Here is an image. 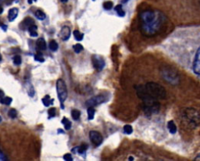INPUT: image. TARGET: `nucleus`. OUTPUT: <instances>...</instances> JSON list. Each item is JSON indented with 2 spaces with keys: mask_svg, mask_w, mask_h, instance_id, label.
<instances>
[{
  "mask_svg": "<svg viewBox=\"0 0 200 161\" xmlns=\"http://www.w3.org/2000/svg\"><path fill=\"white\" fill-rule=\"evenodd\" d=\"M18 15V9L17 8H12L11 9L9 10L8 13V19L9 21H14L16 19Z\"/></svg>",
  "mask_w": 200,
  "mask_h": 161,
  "instance_id": "1a4fd4ad",
  "label": "nucleus"
},
{
  "mask_svg": "<svg viewBox=\"0 0 200 161\" xmlns=\"http://www.w3.org/2000/svg\"><path fill=\"white\" fill-rule=\"evenodd\" d=\"M70 34H71V31H70V28L67 26H64L62 28V29L59 31V37L63 40V41H67L70 39Z\"/></svg>",
  "mask_w": 200,
  "mask_h": 161,
  "instance_id": "6e6552de",
  "label": "nucleus"
},
{
  "mask_svg": "<svg viewBox=\"0 0 200 161\" xmlns=\"http://www.w3.org/2000/svg\"><path fill=\"white\" fill-rule=\"evenodd\" d=\"M34 60H36V61H39V62H44L45 61V59L44 57L41 55V54H36V55H34Z\"/></svg>",
  "mask_w": 200,
  "mask_h": 161,
  "instance_id": "c85d7f7f",
  "label": "nucleus"
},
{
  "mask_svg": "<svg viewBox=\"0 0 200 161\" xmlns=\"http://www.w3.org/2000/svg\"><path fill=\"white\" fill-rule=\"evenodd\" d=\"M48 114L49 115L50 117H55L56 115V109L55 108H50L49 110H48Z\"/></svg>",
  "mask_w": 200,
  "mask_h": 161,
  "instance_id": "c756f323",
  "label": "nucleus"
},
{
  "mask_svg": "<svg viewBox=\"0 0 200 161\" xmlns=\"http://www.w3.org/2000/svg\"><path fill=\"white\" fill-rule=\"evenodd\" d=\"M165 21V16L159 11L145 10L140 14V29L145 36H154L161 31Z\"/></svg>",
  "mask_w": 200,
  "mask_h": 161,
  "instance_id": "f03ea898",
  "label": "nucleus"
},
{
  "mask_svg": "<svg viewBox=\"0 0 200 161\" xmlns=\"http://www.w3.org/2000/svg\"><path fill=\"white\" fill-rule=\"evenodd\" d=\"M74 50L76 53H81V51L83 50V46L81 44H76L74 45Z\"/></svg>",
  "mask_w": 200,
  "mask_h": 161,
  "instance_id": "a878e982",
  "label": "nucleus"
},
{
  "mask_svg": "<svg viewBox=\"0 0 200 161\" xmlns=\"http://www.w3.org/2000/svg\"><path fill=\"white\" fill-rule=\"evenodd\" d=\"M60 1H61L62 3H67L68 0H60Z\"/></svg>",
  "mask_w": 200,
  "mask_h": 161,
  "instance_id": "c9c22d12",
  "label": "nucleus"
},
{
  "mask_svg": "<svg viewBox=\"0 0 200 161\" xmlns=\"http://www.w3.org/2000/svg\"><path fill=\"white\" fill-rule=\"evenodd\" d=\"M62 123L64 125V128H65L66 130H70V128H71V122L67 118L64 117L63 120H62Z\"/></svg>",
  "mask_w": 200,
  "mask_h": 161,
  "instance_id": "f3484780",
  "label": "nucleus"
},
{
  "mask_svg": "<svg viewBox=\"0 0 200 161\" xmlns=\"http://www.w3.org/2000/svg\"><path fill=\"white\" fill-rule=\"evenodd\" d=\"M36 45L37 46H38V48H39L40 50H45L46 49V48H47V46H46V42L45 41V39H42V38L39 39L37 40Z\"/></svg>",
  "mask_w": 200,
  "mask_h": 161,
  "instance_id": "9b49d317",
  "label": "nucleus"
},
{
  "mask_svg": "<svg viewBox=\"0 0 200 161\" xmlns=\"http://www.w3.org/2000/svg\"><path fill=\"white\" fill-rule=\"evenodd\" d=\"M88 149V145H81V146H79V147H78V152L79 153H83L85 152V150Z\"/></svg>",
  "mask_w": 200,
  "mask_h": 161,
  "instance_id": "cd10ccee",
  "label": "nucleus"
},
{
  "mask_svg": "<svg viewBox=\"0 0 200 161\" xmlns=\"http://www.w3.org/2000/svg\"><path fill=\"white\" fill-rule=\"evenodd\" d=\"M129 160H133V158H132V157H130V158H129Z\"/></svg>",
  "mask_w": 200,
  "mask_h": 161,
  "instance_id": "4c0bfd02",
  "label": "nucleus"
},
{
  "mask_svg": "<svg viewBox=\"0 0 200 161\" xmlns=\"http://www.w3.org/2000/svg\"><path fill=\"white\" fill-rule=\"evenodd\" d=\"M192 68H193V71L195 74L200 77V46L195 53Z\"/></svg>",
  "mask_w": 200,
  "mask_h": 161,
  "instance_id": "0eeeda50",
  "label": "nucleus"
},
{
  "mask_svg": "<svg viewBox=\"0 0 200 161\" xmlns=\"http://www.w3.org/2000/svg\"><path fill=\"white\" fill-rule=\"evenodd\" d=\"M64 160L66 161H72L73 160V157L72 155L70 153H67L64 156Z\"/></svg>",
  "mask_w": 200,
  "mask_h": 161,
  "instance_id": "7c9ffc66",
  "label": "nucleus"
},
{
  "mask_svg": "<svg viewBox=\"0 0 200 161\" xmlns=\"http://www.w3.org/2000/svg\"><path fill=\"white\" fill-rule=\"evenodd\" d=\"M115 11L117 12V14L119 15L120 17H124L125 15V12L123 10L122 6H121V5H117V6L115 7Z\"/></svg>",
  "mask_w": 200,
  "mask_h": 161,
  "instance_id": "aec40b11",
  "label": "nucleus"
},
{
  "mask_svg": "<svg viewBox=\"0 0 200 161\" xmlns=\"http://www.w3.org/2000/svg\"><path fill=\"white\" fill-rule=\"evenodd\" d=\"M167 128L171 134H175L177 132V127H176V124L174 122V120H170L169 122L167 123Z\"/></svg>",
  "mask_w": 200,
  "mask_h": 161,
  "instance_id": "f8f14e48",
  "label": "nucleus"
},
{
  "mask_svg": "<svg viewBox=\"0 0 200 161\" xmlns=\"http://www.w3.org/2000/svg\"><path fill=\"white\" fill-rule=\"evenodd\" d=\"M8 115H9V117H10V118H12V119L16 118L17 115V110H16L15 109H11V110L8 112Z\"/></svg>",
  "mask_w": 200,
  "mask_h": 161,
  "instance_id": "393cba45",
  "label": "nucleus"
},
{
  "mask_svg": "<svg viewBox=\"0 0 200 161\" xmlns=\"http://www.w3.org/2000/svg\"><path fill=\"white\" fill-rule=\"evenodd\" d=\"M137 95L143 102V110L146 115L157 114L159 110V100L166 97V90L159 84L149 82L137 88Z\"/></svg>",
  "mask_w": 200,
  "mask_h": 161,
  "instance_id": "f257e3e1",
  "label": "nucleus"
},
{
  "mask_svg": "<svg viewBox=\"0 0 200 161\" xmlns=\"http://www.w3.org/2000/svg\"><path fill=\"white\" fill-rule=\"evenodd\" d=\"M53 102H54V99H50L49 95H45L42 99V103H43L45 106H49V105H52V104H53Z\"/></svg>",
  "mask_w": 200,
  "mask_h": 161,
  "instance_id": "ddd939ff",
  "label": "nucleus"
},
{
  "mask_svg": "<svg viewBox=\"0 0 200 161\" xmlns=\"http://www.w3.org/2000/svg\"><path fill=\"white\" fill-rule=\"evenodd\" d=\"M113 6H114V3H112L111 1H107V2H105L103 3V7L105 9H111L113 8Z\"/></svg>",
  "mask_w": 200,
  "mask_h": 161,
  "instance_id": "b1692460",
  "label": "nucleus"
},
{
  "mask_svg": "<svg viewBox=\"0 0 200 161\" xmlns=\"http://www.w3.org/2000/svg\"><path fill=\"white\" fill-rule=\"evenodd\" d=\"M92 60L94 67L99 71H101L105 67V61H104V60L101 56L94 55L92 56Z\"/></svg>",
  "mask_w": 200,
  "mask_h": 161,
  "instance_id": "39448f33",
  "label": "nucleus"
},
{
  "mask_svg": "<svg viewBox=\"0 0 200 161\" xmlns=\"http://www.w3.org/2000/svg\"><path fill=\"white\" fill-rule=\"evenodd\" d=\"M13 101V99L10 97H3L0 99V103H3V104H5V105H10Z\"/></svg>",
  "mask_w": 200,
  "mask_h": 161,
  "instance_id": "4be33fe9",
  "label": "nucleus"
},
{
  "mask_svg": "<svg viewBox=\"0 0 200 161\" xmlns=\"http://www.w3.org/2000/svg\"><path fill=\"white\" fill-rule=\"evenodd\" d=\"M1 121H2V117H0V122H1Z\"/></svg>",
  "mask_w": 200,
  "mask_h": 161,
  "instance_id": "ea45409f",
  "label": "nucleus"
},
{
  "mask_svg": "<svg viewBox=\"0 0 200 161\" xmlns=\"http://www.w3.org/2000/svg\"><path fill=\"white\" fill-rule=\"evenodd\" d=\"M49 49L52 51H56V50L58 49V43L55 41V40H52L51 42H49Z\"/></svg>",
  "mask_w": 200,
  "mask_h": 161,
  "instance_id": "a211bd4d",
  "label": "nucleus"
},
{
  "mask_svg": "<svg viewBox=\"0 0 200 161\" xmlns=\"http://www.w3.org/2000/svg\"><path fill=\"white\" fill-rule=\"evenodd\" d=\"M71 116H72L73 119L77 120L81 117V112L78 110H73L71 111Z\"/></svg>",
  "mask_w": 200,
  "mask_h": 161,
  "instance_id": "6ab92c4d",
  "label": "nucleus"
},
{
  "mask_svg": "<svg viewBox=\"0 0 200 161\" xmlns=\"http://www.w3.org/2000/svg\"><path fill=\"white\" fill-rule=\"evenodd\" d=\"M36 1L37 0H28V2L29 4H32V3H33V2H36Z\"/></svg>",
  "mask_w": 200,
  "mask_h": 161,
  "instance_id": "72a5a7b5",
  "label": "nucleus"
},
{
  "mask_svg": "<svg viewBox=\"0 0 200 161\" xmlns=\"http://www.w3.org/2000/svg\"><path fill=\"white\" fill-rule=\"evenodd\" d=\"M128 0H124V1H123V2H124V3H127V2H128Z\"/></svg>",
  "mask_w": 200,
  "mask_h": 161,
  "instance_id": "e433bc0d",
  "label": "nucleus"
},
{
  "mask_svg": "<svg viewBox=\"0 0 200 161\" xmlns=\"http://www.w3.org/2000/svg\"><path fill=\"white\" fill-rule=\"evenodd\" d=\"M56 91L60 103L62 104V108H64V103L67 98V89L66 83L63 79H59L56 81Z\"/></svg>",
  "mask_w": 200,
  "mask_h": 161,
  "instance_id": "7ed1b4c3",
  "label": "nucleus"
},
{
  "mask_svg": "<svg viewBox=\"0 0 200 161\" xmlns=\"http://www.w3.org/2000/svg\"><path fill=\"white\" fill-rule=\"evenodd\" d=\"M88 119L89 120H93V118H94V116H95V109L92 107V106H90V107H89L88 108Z\"/></svg>",
  "mask_w": 200,
  "mask_h": 161,
  "instance_id": "dca6fc26",
  "label": "nucleus"
},
{
  "mask_svg": "<svg viewBox=\"0 0 200 161\" xmlns=\"http://www.w3.org/2000/svg\"><path fill=\"white\" fill-rule=\"evenodd\" d=\"M21 62H22V60H21V57L20 56H15L14 57V64L15 65H20L21 64Z\"/></svg>",
  "mask_w": 200,
  "mask_h": 161,
  "instance_id": "bb28decb",
  "label": "nucleus"
},
{
  "mask_svg": "<svg viewBox=\"0 0 200 161\" xmlns=\"http://www.w3.org/2000/svg\"><path fill=\"white\" fill-rule=\"evenodd\" d=\"M124 133L130 135V134H131L133 132V128H132V127H131V125L127 124L124 127Z\"/></svg>",
  "mask_w": 200,
  "mask_h": 161,
  "instance_id": "5701e85b",
  "label": "nucleus"
},
{
  "mask_svg": "<svg viewBox=\"0 0 200 161\" xmlns=\"http://www.w3.org/2000/svg\"><path fill=\"white\" fill-rule=\"evenodd\" d=\"M35 17L39 20H43L45 19L46 16H45V13H43L42 10H37L35 12Z\"/></svg>",
  "mask_w": 200,
  "mask_h": 161,
  "instance_id": "412c9836",
  "label": "nucleus"
},
{
  "mask_svg": "<svg viewBox=\"0 0 200 161\" xmlns=\"http://www.w3.org/2000/svg\"><path fill=\"white\" fill-rule=\"evenodd\" d=\"M37 29H38V28H37L36 25H32V26H31L30 28H28V31H29V32H30V35H31V37H37L38 36V32H37Z\"/></svg>",
  "mask_w": 200,
  "mask_h": 161,
  "instance_id": "4468645a",
  "label": "nucleus"
},
{
  "mask_svg": "<svg viewBox=\"0 0 200 161\" xmlns=\"http://www.w3.org/2000/svg\"><path fill=\"white\" fill-rule=\"evenodd\" d=\"M3 7H2V6H0V15L3 14Z\"/></svg>",
  "mask_w": 200,
  "mask_h": 161,
  "instance_id": "f704fd0d",
  "label": "nucleus"
},
{
  "mask_svg": "<svg viewBox=\"0 0 200 161\" xmlns=\"http://www.w3.org/2000/svg\"><path fill=\"white\" fill-rule=\"evenodd\" d=\"M34 24V20L31 17H26L22 22V25L24 28H29L31 26Z\"/></svg>",
  "mask_w": 200,
  "mask_h": 161,
  "instance_id": "9d476101",
  "label": "nucleus"
},
{
  "mask_svg": "<svg viewBox=\"0 0 200 161\" xmlns=\"http://www.w3.org/2000/svg\"><path fill=\"white\" fill-rule=\"evenodd\" d=\"M89 138H90V140L92 141V142L95 145V146H98L101 145V143L103 142V136L102 135L98 132L96 131H90L89 133Z\"/></svg>",
  "mask_w": 200,
  "mask_h": 161,
  "instance_id": "423d86ee",
  "label": "nucleus"
},
{
  "mask_svg": "<svg viewBox=\"0 0 200 161\" xmlns=\"http://www.w3.org/2000/svg\"><path fill=\"white\" fill-rule=\"evenodd\" d=\"M3 96H4V92H3V90L0 89V99H1L2 98H3Z\"/></svg>",
  "mask_w": 200,
  "mask_h": 161,
  "instance_id": "2f4dec72",
  "label": "nucleus"
},
{
  "mask_svg": "<svg viewBox=\"0 0 200 161\" xmlns=\"http://www.w3.org/2000/svg\"><path fill=\"white\" fill-rule=\"evenodd\" d=\"M1 60H2V56H1V55H0V62H1Z\"/></svg>",
  "mask_w": 200,
  "mask_h": 161,
  "instance_id": "58836bf2",
  "label": "nucleus"
},
{
  "mask_svg": "<svg viewBox=\"0 0 200 161\" xmlns=\"http://www.w3.org/2000/svg\"><path fill=\"white\" fill-rule=\"evenodd\" d=\"M73 34H74V39H76L77 41H81L84 38V34L81 33V32L79 31H78V30L74 31Z\"/></svg>",
  "mask_w": 200,
  "mask_h": 161,
  "instance_id": "2eb2a0df",
  "label": "nucleus"
},
{
  "mask_svg": "<svg viewBox=\"0 0 200 161\" xmlns=\"http://www.w3.org/2000/svg\"><path fill=\"white\" fill-rule=\"evenodd\" d=\"M195 160H200V153L195 158Z\"/></svg>",
  "mask_w": 200,
  "mask_h": 161,
  "instance_id": "473e14b6",
  "label": "nucleus"
},
{
  "mask_svg": "<svg viewBox=\"0 0 200 161\" xmlns=\"http://www.w3.org/2000/svg\"><path fill=\"white\" fill-rule=\"evenodd\" d=\"M105 101H106V97L104 95H96V96H94V97L89 99V100H87L85 105L88 106V107H90V106H95L99 105V104H102Z\"/></svg>",
  "mask_w": 200,
  "mask_h": 161,
  "instance_id": "20e7f679",
  "label": "nucleus"
}]
</instances>
